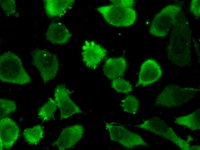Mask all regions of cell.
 Wrapping results in <instances>:
<instances>
[{
    "label": "cell",
    "mask_w": 200,
    "mask_h": 150,
    "mask_svg": "<svg viewBox=\"0 0 200 150\" xmlns=\"http://www.w3.org/2000/svg\"><path fill=\"white\" fill-rule=\"evenodd\" d=\"M180 13L172 28L167 54L170 61L179 66L189 63L191 57V30L187 19Z\"/></svg>",
    "instance_id": "cell-1"
},
{
    "label": "cell",
    "mask_w": 200,
    "mask_h": 150,
    "mask_svg": "<svg viewBox=\"0 0 200 150\" xmlns=\"http://www.w3.org/2000/svg\"><path fill=\"white\" fill-rule=\"evenodd\" d=\"M0 79L3 82L20 85L29 84L32 80L20 58L10 51L0 56Z\"/></svg>",
    "instance_id": "cell-2"
},
{
    "label": "cell",
    "mask_w": 200,
    "mask_h": 150,
    "mask_svg": "<svg viewBox=\"0 0 200 150\" xmlns=\"http://www.w3.org/2000/svg\"><path fill=\"white\" fill-rule=\"evenodd\" d=\"M199 91V88L182 87L176 84H170L157 96L154 105L168 108L180 106L194 97Z\"/></svg>",
    "instance_id": "cell-3"
},
{
    "label": "cell",
    "mask_w": 200,
    "mask_h": 150,
    "mask_svg": "<svg viewBox=\"0 0 200 150\" xmlns=\"http://www.w3.org/2000/svg\"><path fill=\"white\" fill-rule=\"evenodd\" d=\"M138 128L146 130L167 139L182 150H190L191 147L187 141L178 136L171 127L163 120L157 117L144 121L134 126Z\"/></svg>",
    "instance_id": "cell-4"
},
{
    "label": "cell",
    "mask_w": 200,
    "mask_h": 150,
    "mask_svg": "<svg viewBox=\"0 0 200 150\" xmlns=\"http://www.w3.org/2000/svg\"><path fill=\"white\" fill-rule=\"evenodd\" d=\"M32 55V64L39 72L45 84L55 78L59 65L56 55L47 50L38 49Z\"/></svg>",
    "instance_id": "cell-5"
},
{
    "label": "cell",
    "mask_w": 200,
    "mask_h": 150,
    "mask_svg": "<svg viewBox=\"0 0 200 150\" xmlns=\"http://www.w3.org/2000/svg\"><path fill=\"white\" fill-rule=\"evenodd\" d=\"M181 12V7L178 5L166 6L155 16L149 28V33L157 37L166 36Z\"/></svg>",
    "instance_id": "cell-6"
},
{
    "label": "cell",
    "mask_w": 200,
    "mask_h": 150,
    "mask_svg": "<svg viewBox=\"0 0 200 150\" xmlns=\"http://www.w3.org/2000/svg\"><path fill=\"white\" fill-rule=\"evenodd\" d=\"M96 10L109 24L116 27H127L135 21V11L130 7H124L111 4L99 7Z\"/></svg>",
    "instance_id": "cell-7"
},
{
    "label": "cell",
    "mask_w": 200,
    "mask_h": 150,
    "mask_svg": "<svg viewBox=\"0 0 200 150\" xmlns=\"http://www.w3.org/2000/svg\"><path fill=\"white\" fill-rule=\"evenodd\" d=\"M105 123L111 140L128 149L138 146L149 147L141 136L130 131L124 125L114 122Z\"/></svg>",
    "instance_id": "cell-8"
},
{
    "label": "cell",
    "mask_w": 200,
    "mask_h": 150,
    "mask_svg": "<svg viewBox=\"0 0 200 150\" xmlns=\"http://www.w3.org/2000/svg\"><path fill=\"white\" fill-rule=\"evenodd\" d=\"M55 100L60 112V119H68L78 113H83L80 108L71 99L66 86L61 84L55 89Z\"/></svg>",
    "instance_id": "cell-9"
},
{
    "label": "cell",
    "mask_w": 200,
    "mask_h": 150,
    "mask_svg": "<svg viewBox=\"0 0 200 150\" xmlns=\"http://www.w3.org/2000/svg\"><path fill=\"white\" fill-rule=\"evenodd\" d=\"M84 131V127L80 124L66 127L51 145L59 150L71 148L80 140Z\"/></svg>",
    "instance_id": "cell-10"
},
{
    "label": "cell",
    "mask_w": 200,
    "mask_h": 150,
    "mask_svg": "<svg viewBox=\"0 0 200 150\" xmlns=\"http://www.w3.org/2000/svg\"><path fill=\"white\" fill-rule=\"evenodd\" d=\"M83 62L89 68L95 70L106 55V50L93 41H85L82 48Z\"/></svg>",
    "instance_id": "cell-11"
},
{
    "label": "cell",
    "mask_w": 200,
    "mask_h": 150,
    "mask_svg": "<svg viewBox=\"0 0 200 150\" xmlns=\"http://www.w3.org/2000/svg\"><path fill=\"white\" fill-rule=\"evenodd\" d=\"M19 127L11 119L4 117L0 121V149H9L17 140L20 135Z\"/></svg>",
    "instance_id": "cell-12"
},
{
    "label": "cell",
    "mask_w": 200,
    "mask_h": 150,
    "mask_svg": "<svg viewBox=\"0 0 200 150\" xmlns=\"http://www.w3.org/2000/svg\"><path fill=\"white\" fill-rule=\"evenodd\" d=\"M162 75V70L158 63L153 59H147L141 66L138 80L135 86L150 85L157 81Z\"/></svg>",
    "instance_id": "cell-13"
},
{
    "label": "cell",
    "mask_w": 200,
    "mask_h": 150,
    "mask_svg": "<svg viewBox=\"0 0 200 150\" xmlns=\"http://www.w3.org/2000/svg\"><path fill=\"white\" fill-rule=\"evenodd\" d=\"M71 34L68 28L60 23H53L50 24L46 33L47 40L51 43L62 45L68 43Z\"/></svg>",
    "instance_id": "cell-14"
},
{
    "label": "cell",
    "mask_w": 200,
    "mask_h": 150,
    "mask_svg": "<svg viewBox=\"0 0 200 150\" xmlns=\"http://www.w3.org/2000/svg\"><path fill=\"white\" fill-rule=\"evenodd\" d=\"M127 62L123 57L110 58L106 61L103 68L104 75L109 79H113L122 76L127 68Z\"/></svg>",
    "instance_id": "cell-15"
},
{
    "label": "cell",
    "mask_w": 200,
    "mask_h": 150,
    "mask_svg": "<svg viewBox=\"0 0 200 150\" xmlns=\"http://www.w3.org/2000/svg\"><path fill=\"white\" fill-rule=\"evenodd\" d=\"M74 0H46L44 6L47 14L51 17H61L71 9Z\"/></svg>",
    "instance_id": "cell-16"
},
{
    "label": "cell",
    "mask_w": 200,
    "mask_h": 150,
    "mask_svg": "<svg viewBox=\"0 0 200 150\" xmlns=\"http://www.w3.org/2000/svg\"><path fill=\"white\" fill-rule=\"evenodd\" d=\"M175 123L192 131L200 129V109L198 108L187 115L176 118Z\"/></svg>",
    "instance_id": "cell-17"
},
{
    "label": "cell",
    "mask_w": 200,
    "mask_h": 150,
    "mask_svg": "<svg viewBox=\"0 0 200 150\" xmlns=\"http://www.w3.org/2000/svg\"><path fill=\"white\" fill-rule=\"evenodd\" d=\"M44 130L43 127L37 125L25 129L23 135L26 142L31 145H36L39 143L43 137Z\"/></svg>",
    "instance_id": "cell-18"
},
{
    "label": "cell",
    "mask_w": 200,
    "mask_h": 150,
    "mask_svg": "<svg viewBox=\"0 0 200 150\" xmlns=\"http://www.w3.org/2000/svg\"><path fill=\"white\" fill-rule=\"evenodd\" d=\"M57 105L55 100L49 98L48 101L38 109V115L43 121H49L54 117Z\"/></svg>",
    "instance_id": "cell-19"
},
{
    "label": "cell",
    "mask_w": 200,
    "mask_h": 150,
    "mask_svg": "<svg viewBox=\"0 0 200 150\" xmlns=\"http://www.w3.org/2000/svg\"><path fill=\"white\" fill-rule=\"evenodd\" d=\"M140 103L135 96L128 95L125 97L122 101L121 106L124 112L134 115L137 112Z\"/></svg>",
    "instance_id": "cell-20"
},
{
    "label": "cell",
    "mask_w": 200,
    "mask_h": 150,
    "mask_svg": "<svg viewBox=\"0 0 200 150\" xmlns=\"http://www.w3.org/2000/svg\"><path fill=\"white\" fill-rule=\"evenodd\" d=\"M112 88L118 93H128L132 90V86L128 81L123 78H116L111 82Z\"/></svg>",
    "instance_id": "cell-21"
},
{
    "label": "cell",
    "mask_w": 200,
    "mask_h": 150,
    "mask_svg": "<svg viewBox=\"0 0 200 150\" xmlns=\"http://www.w3.org/2000/svg\"><path fill=\"white\" fill-rule=\"evenodd\" d=\"M17 108L15 102L10 100L0 99V119L14 112Z\"/></svg>",
    "instance_id": "cell-22"
},
{
    "label": "cell",
    "mask_w": 200,
    "mask_h": 150,
    "mask_svg": "<svg viewBox=\"0 0 200 150\" xmlns=\"http://www.w3.org/2000/svg\"><path fill=\"white\" fill-rule=\"evenodd\" d=\"M0 1L1 7L7 15H11L16 13V6L14 0H1Z\"/></svg>",
    "instance_id": "cell-23"
},
{
    "label": "cell",
    "mask_w": 200,
    "mask_h": 150,
    "mask_svg": "<svg viewBox=\"0 0 200 150\" xmlns=\"http://www.w3.org/2000/svg\"><path fill=\"white\" fill-rule=\"evenodd\" d=\"M200 0H193L190 4V10L196 17L199 18L200 15Z\"/></svg>",
    "instance_id": "cell-24"
},
{
    "label": "cell",
    "mask_w": 200,
    "mask_h": 150,
    "mask_svg": "<svg viewBox=\"0 0 200 150\" xmlns=\"http://www.w3.org/2000/svg\"><path fill=\"white\" fill-rule=\"evenodd\" d=\"M110 1L112 4L124 7H131L134 3V1L132 0H111Z\"/></svg>",
    "instance_id": "cell-25"
},
{
    "label": "cell",
    "mask_w": 200,
    "mask_h": 150,
    "mask_svg": "<svg viewBox=\"0 0 200 150\" xmlns=\"http://www.w3.org/2000/svg\"><path fill=\"white\" fill-rule=\"evenodd\" d=\"M191 150H200V146L199 145L191 146Z\"/></svg>",
    "instance_id": "cell-26"
}]
</instances>
